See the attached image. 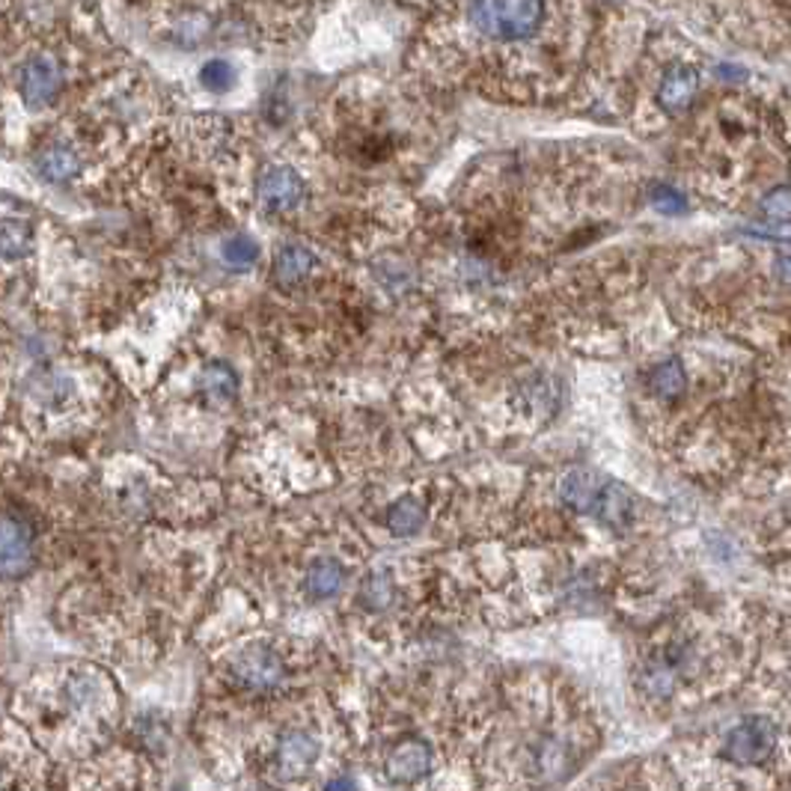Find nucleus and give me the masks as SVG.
Returning a JSON list of instances; mask_svg holds the SVG:
<instances>
[{"label":"nucleus","mask_w":791,"mask_h":791,"mask_svg":"<svg viewBox=\"0 0 791 791\" xmlns=\"http://www.w3.org/2000/svg\"><path fill=\"white\" fill-rule=\"evenodd\" d=\"M592 33L587 0H441L411 63L437 83L538 99L575 83Z\"/></svg>","instance_id":"1"},{"label":"nucleus","mask_w":791,"mask_h":791,"mask_svg":"<svg viewBox=\"0 0 791 791\" xmlns=\"http://www.w3.org/2000/svg\"><path fill=\"white\" fill-rule=\"evenodd\" d=\"M559 500L580 515L599 517L613 530H625L634 521V500L628 491L599 470H571L559 482Z\"/></svg>","instance_id":"2"},{"label":"nucleus","mask_w":791,"mask_h":791,"mask_svg":"<svg viewBox=\"0 0 791 791\" xmlns=\"http://www.w3.org/2000/svg\"><path fill=\"white\" fill-rule=\"evenodd\" d=\"M726 759L735 765H761L777 750V723L771 717H747L726 735Z\"/></svg>","instance_id":"3"},{"label":"nucleus","mask_w":791,"mask_h":791,"mask_svg":"<svg viewBox=\"0 0 791 791\" xmlns=\"http://www.w3.org/2000/svg\"><path fill=\"white\" fill-rule=\"evenodd\" d=\"M259 203L275 214H289L298 212L307 200V182L301 172L286 164L268 167L259 179Z\"/></svg>","instance_id":"4"},{"label":"nucleus","mask_w":791,"mask_h":791,"mask_svg":"<svg viewBox=\"0 0 791 791\" xmlns=\"http://www.w3.org/2000/svg\"><path fill=\"white\" fill-rule=\"evenodd\" d=\"M33 562V533L15 515L0 512V578H21Z\"/></svg>","instance_id":"5"},{"label":"nucleus","mask_w":791,"mask_h":791,"mask_svg":"<svg viewBox=\"0 0 791 791\" xmlns=\"http://www.w3.org/2000/svg\"><path fill=\"white\" fill-rule=\"evenodd\" d=\"M60 87H63V71L57 66L54 57H33L24 71H21V96H24V102L31 104V108H45V104H52L57 96H60Z\"/></svg>","instance_id":"6"},{"label":"nucleus","mask_w":791,"mask_h":791,"mask_svg":"<svg viewBox=\"0 0 791 791\" xmlns=\"http://www.w3.org/2000/svg\"><path fill=\"white\" fill-rule=\"evenodd\" d=\"M233 672L244 688L263 690V688H271V684H277V681L283 679V664H280V658H277L271 649L254 646V649H247L244 655H238Z\"/></svg>","instance_id":"7"},{"label":"nucleus","mask_w":791,"mask_h":791,"mask_svg":"<svg viewBox=\"0 0 791 791\" xmlns=\"http://www.w3.org/2000/svg\"><path fill=\"white\" fill-rule=\"evenodd\" d=\"M432 771V750L423 740L399 744L387 759V777L393 782H416Z\"/></svg>","instance_id":"8"},{"label":"nucleus","mask_w":791,"mask_h":791,"mask_svg":"<svg viewBox=\"0 0 791 791\" xmlns=\"http://www.w3.org/2000/svg\"><path fill=\"white\" fill-rule=\"evenodd\" d=\"M315 756H319V744H315L313 735L292 732L277 747V771L283 780H294V777H301L313 768Z\"/></svg>","instance_id":"9"},{"label":"nucleus","mask_w":791,"mask_h":791,"mask_svg":"<svg viewBox=\"0 0 791 791\" xmlns=\"http://www.w3.org/2000/svg\"><path fill=\"white\" fill-rule=\"evenodd\" d=\"M315 265V256L301 247V244H286L275 259V280L280 286H298L310 277Z\"/></svg>","instance_id":"10"},{"label":"nucleus","mask_w":791,"mask_h":791,"mask_svg":"<svg viewBox=\"0 0 791 791\" xmlns=\"http://www.w3.org/2000/svg\"><path fill=\"white\" fill-rule=\"evenodd\" d=\"M31 244H33V230L24 218H15V214L0 218V256H7V259H21V256H27Z\"/></svg>","instance_id":"11"},{"label":"nucleus","mask_w":791,"mask_h":791,"mask_svg":"<svg viewBox=\"0 0 791 791\" xmlns=\"http://www.w3.org/2000/svg\"><path fill=\"white\" fill-rule=\"evenodd\" d=\"M426 524V509L416 498H402L396 500L390 506V515H387V527L393 530V536H414L416 530Z\"/></svg>","instance_id":"12"},{"label":"nucleus","mask_w":791,"mask_h":791,"mask_svg":"<svg viewBox=\"0 0 791 791\" xmlns=\"http://www.w3.org/2000/svg\"><path fill=\"white\" fill-rule=\"evenodd\" d=\"M36 164H40V172L48 182H69L71 176L81 170V161L69 146H48Z\"/></svg>","instance_id":"13"},{"label":"nucleus","mask_w":791,"mask_h":791,"mask_svg":"<svg viewBox=\"0 0 791 791\" xmlns=\"http://www.w3.org/2000/svg\"><path fill=\"white\" fill-rule=\"evenodd\" d=\"M345 571L336 559H319L310 571H307V589L313 599H331L343 587Z\"/></svg>","instance_id":"14"},{"label":"nucleus","mask_w":791,"mask_h":791,"mask_svg":"<svg viewBox=\"0 0 791 791\" xmlns=\"http://www.w3.org/2000/svg\"><path fill=\"white\" fill-rule=\"evenodd\" d=\"M688 387V378H684V369H681V360L670 357L664 360L660 366H655L651 372V390L660 396V399H679Z\"/></svg>","instance_id":"15"},{"label":"nucleus","mask_w":791,"mask_h":791,"mask_svg":"<svg viewBox=\"0 0 791 791\" xmlns=\"http://www.w3.org/2000/svg\"><path fill=\"white\" fill-rule=\"evenodd\" d=\"M203 390L214 399H230L238 390V376L226 364H209L203 369Z\"/></svg>","instance_id":"16"},{"label":"nucleus","mask_w":791,"mask_h":791,"mask_svg":"<svg viewBox=\"0 0 791 791\" xmlns=\"http://www.w3.org/2000/svg\"><path fill=\"white\" fill-rule=\"evenodd\" d=\"M256 256H259V244L250 235H233L224 244V263L233 265V268H250L256 263Z\"/></svg>","instance_id":"17"},{"label":"nucleus","mask_w":791,"mask_h":791,"mask_svg":"<svg viewBox=\"0 0 791 791\" xmlns=\"http://www.w3.org/2000/svg\"><path fill=\"white\" fill-rule=\"evenodd\" d=\"M200 81H203L205 90L226 92L233 87V66L226 60H209L200 69Z\"/></svg>","instance_id":"18"},{"label":"nucleus","mask_w":791,"mask_h":791,"mask_svg":"<svg viewBox=\"0 0 791 791\" xmlns=\"http://www.w3.org/2000/svg\"><path fill=\"white\" fill-rule=\"evenodd\" d=\"M364 599L372 610H385L387 604H390V599H393V583H390V575L378 571V575H372V578H366Z\"/></svg>","instance_id":"19"},{"label":"nucleus","mask_w":791,"mask_h":791,"mask_svg":"<svg viewBox=\"0 0 791 791\" xmlns=\"http://www.w3.org/2000/svg\"><path fill=\"white\" fill-rule=\"evenodd\" d=\"M651 205H655V212L660 214H684L688 212V200H684V193L670 188V185H658L655 191H651Z\"/></svg>","instance_id":"20"},{"label":"nucleus","mask_w":791,"mask_h":791,"mask_svg":"<svg viewBox=\"0 0 791 791\" xmlns=\"http://www.w3.org/2000/svg\"><path fill=\"white\" fill-rule=\"evenodd\" d=\"M761 209H765V214H768V218H773V221L786 224V221H789V188H786V185H780L777 191L768 193V197L761 200Z\"/></svg>","instance_id":"21"}]
</instances>
